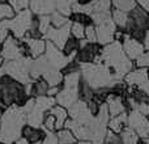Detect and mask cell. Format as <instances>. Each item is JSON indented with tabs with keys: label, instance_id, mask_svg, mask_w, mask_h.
I'll return each mask as SVG.
<instances>
[{
	"label": "cell",
	"instance_id": "6da1fadb",
	"mask_svg": "<svg viewBox=\"0 0 149 144\" xmlns=\"http://www.w3.org/2000/svg\"><path fill=\"white\" fill-rule=\"evenodd\" d=\"M26 124V114L21 106H9L0 117V143L13 144L21 136V130Z\"/></svg>",
	"mask_w": 149,
	"mask_h": 144
},
{
	"label": "cell",
	"instance_id": "7a4b0ae2",
	"mask_svg": "<svg viewBox=\"0 0 149 144\" xmlns=\"http://www.w3.org/2000/svg\"><path fill=\"white\" fill-rule=\"evenodd\" d=\"M101 62L107 66L119 79L132 70V62L123 51L122 43L119 41H113L111 43L102 46Z\"/></svg>",
	"mask_w": 149,
	"mask_h": 144
},
{
	"label": "cell",
	"instance_id": "3957f363",
	"mask_svg": "<svg viewBox=\"0 0 149 144\" xmlns=\"http://www.w3.org/2000/svg\"><path fill=\"white\" fill-rule=\"evenodd\" d=\"M124 31L130 37L143 42L145 34L149 31V13L136 5L127 13V22Z\"/></svg>",
	"mask_w": 149,
	"mask_h": 144
},
{
	"label": "cell",
	"instance_id": "277c9868",
	"mask_svg": "<svg viewBox=\"0 0 149 144\" xmlns=\"http://www.w3.org/2000/svg\"><path fill=\"white\" fill-rule=\"evenodd\" d=\"M34 15L30 12V9H24L15 13V16L10 18H7V25L9 29L10 36H13L16 39H22L29 31L33 21Z\"/></svg>",
	"mask_w": 149,
	"mask_h": 144
},
{
	"label": "cell",
	"instance_id": "5b68a950",
	"mask_svg": "<svg viewBox=\"0 0 149 144\" xmlns=\"http://www.w3.org/2000/svg\"><path fill=\"white\" fill-rule=\"evenodd\" d=\"M45 58L47 59V62L50 63V66L56 70H62L65 64L73 60V58L64 55V52L60 49H58L54 43H51L50 41H46V47H45Z\"/></svg>",
	"mask_w": 149,
	"mask_h": 144
},
{
	"label": "cell",
	"instance_id": "8992f818",
	"mask_svg": "<svg viewBox=\"0 0 149 144\" xmlns=\"http://www.w3.org/2000/svg\"><path fill=\"white\" fill-rule=\"evenodd\" d=\"M71 36V21L68 24H65L62 28H54V26H50L49 30L45 34V38L47 41H50L51 43H54L58 49L63 50L65 42H67L68 37Z\"/></svg>",
	"mask_w": 149,
	"mask_h": 144
},
{
	"label": "cell",
	"instance_id": "52a82bcc",
	"mask_svg": "<svg viewBox=\"0 0 149 144\" xmlns=\"http://www.w3.org/2000/svg\"><path fill=\"white\" fill-rule=\"evenodd\" d=\"M95 29V38H97V43L101 46L111 43L115 41V31H116V25L113 22V20H107L105 22L100 24V25H94Z\"/></svg>",
	"mask_w": 149,
	"mask_h": 144
},
{
	"label": "cell",
	"instance_id": "ba28073f",
	"mask_svg": "<svg viewBox=\"0 0 149 144\" xmlns=\"http://www.w3.org/2000/svg\"><path fill=\"white\" fill-rule=\"evenodd\" d=\"M122 42H123V43H122V47H123L124 54H126L131 60H136L137 58L145 51L143 42L130 37L127 33H126V36H124V38Z\"/></svg>",
	"mask_w": 149,
	"mask_h": 144
},
{
	"label": "cell",
	"instance_id": "9c48e42d",
	"mask_svg": "<svg viewBox=\"0 0 149 144\" xmlns=\"http://www.w3.org/2000/svg\"><path fill=\"white\" fill-rule=\"evenodd\" d=\"M77 100H79V96H77V88L62 87V89L59 90V93L55 96V101H56V103L60 105V106H63V108H65V109H70Z\"/></svg>",
	"mask_w": 149,
	"mask_h": 144
},
{
	"label": "cell",
	"instance_id": "30bf717a",
	"mask_svg": "<svg viewBox=\"0 0 149 144\" xmlns=\"http://www.w3.org/2000/svg\"><path fill=\"white\" fill-rule=\"evenodd\" d=\"M21 41H24L26 49H28L29 57H30L31 59H36V58L45 54V47H46V41H45V39L31 38V37L25 36Z\"/></svg>",
	"mask_w": 149,
	"mask_h": 144
},
{
	"label": "cell",
	"instance_id": "8fae6325",
	"mask_svg": "<svg viewBox=\"0 0 149 144\" xmlns=\"http://www.w3.org/2000/svg\"><path fill=\"white\" fill-rule=\"evenodd\" d=\"M29 8L34 16H50L55 12V0H30Z\"/></svg>",
	"mask_w": 149,
	"mask_h": 144
},
{
	"label": "cell",
	"instance_id": "7c38bea8",
	"mask_svg": "<svg viewBox=\"0 0 149 144\" xmlns=\"http://www.w3.org/2000/svg\"><path fill=\"white\" fill-rule=\"evenodd\" d=\"M124 80H126L127 85L131 87H139L143 82L149 80V70L145 67H139L135 71H130L128 73L124 75Z\"/></svg>",
	"mask_w": 149,
	"mask_h": 144
},
{
	"label": "cell",
	"instance_id": "4fadbf2b",
	"mask_svg": "<svg viewBox=\"0 0 149 144\" xmlns=\"http://www.w3.org/2000/svg\"><path fill=\"white\" fill-rule=\"evenodd\" d=\"M45 135H46V130H42L41 127L30 126V124H24L21 130V136L28 140L29 144L42 143Z\"/></svg>",
	"mask_w": 149,
	"mask_h": 144
},
{
	"label": "cell",
	"instance_id": "5bb4252c",
	"mask_svg": "<svg viewBox=\"0 0 149 144\" xmlns=\"http://www.w3.org/2000/svg\"><path fill=\"white\" fill-rule=\"evenodd\" d=\"M107 105V113L109 117H116L119 114L124 113L126 111V106H124L123 98L122 97H115V96H109V98L106 100Z\"/></svg>",
	"mask_w": 149,
	"mask_h": 144
},
{
	"label": "cell",
	"instance_id": "9a60e30c",
	"mask_svg": "<svg viewBox=\"0 0 149 144\" xmlns=\"http://www.w3.org/2000/svg\"><path fill=\"white\" fill-rule=\"evenodd\" d=\"M49 111L55 117V131L63 129V127H64V122L67 121V118H68V110L67 109L56 103V105L52 106Z\"/></svg>",
	"mask_w": 149,
	"mask_h": 144
},
{
	"label": "cell",
	"instance_id": "2e32d148",
	"mask_svg": "<svg viewBox=\"0 0 149 144\" xmlns=\"http://www.w3.org/2000/svg\"><path fill=\"white\" fill-rule=\"evenodd\" d=\"M42 79L47 82L49 87H56V85H60L63 82V79H64V75L59 70L51 67L49 68L43 75H42Z\"/></svg>",
	"mask_w": 149,
	"mask_h": 144
},
{
	"label": "cell",
	"instance_id": "e0dca14e",
	"mask_svg": "<svg viewBox=\"0 0 149 144\" xmlns=\"http://www.w3.org/2000/svg\"><path fill=\"white\" fill-rule=\"evenodd\" d=\"M107 126L110 129V131L115 132V134H119L120 131H123L127 127V113L119 114L116 117H111V119L107 122Z\"/></svg>",
	"mask_w": 149,
	"mask_h": 144
},
{
	"label": "cell",
	"instance_id": "ac0fdd59",
	"mask_svg": "<svg viewBox=\"0 0 149 144\" xmlns=\"http://www.w3.org/2000/svg\"><path fill=\"white\" fill-rule=\"evenodd\" d=\"M79 0H55V10L60 15L70 17L72 13V5Z\"/></svg>",
	"mask_w": 149,
	"mask_h": 144
},
{
	"label": "cell",
	"instance_id": "d6986e66",
	"mask_svg": "<svg viewBox=\"0 0 149 144\" xmlns=\"http://www.w3.org/2000/svg\"><path fill=\"white\" fill-rule=\"evenodd\" d=\"M58 144H73L76 143V138L68 129H60L56 131Z\"/></svg>",
	"mask_w": 149,
	"mask_h": 144
},
{
	"label": "cell",
	"instance_id": "ffe728a7",
	"mask_svg": "<svg viewBox=\"0 0 149 144\" xmlns=\"http://www.w3.org/2000/svg\"><path fill=\"white\" fill-rule=\"evenodd\" d=\"M111 5L115 7V9H119L122 12L128 13L134 7H136L135 0H111Z\"/></svg>",
	"mask_w": 149,
	"mask_h": 144
},
{
	"label": "cell",
	"instance_id": "44dd1931",
	"mask_svg": "<svg viewBox=\"0 0 149 144\" xmlns=\"http://www.w3.org/2000/svg\"><path fill=\"white\" fill-rule=\"evenodd\" d=\"M111 20L116 26H119V28H122L124 30L127 22V13L122 12L119 9H113L111 10Z\"/></svg>",
	"mask_w": 149,
	"mask_h": 144
},
{
	"label": "cell",
	"instance_id": "7402d4cb",
	"mask_svg": "<svg viewBox=\"0 0 149 144\" xmlns=\"http://www.w3.org/2000/svg\"><path fill=\"white\" fill-rule=\"evenodd\" d=\"M71 20L70 21H73V22H79L84 26H88V25H93V20L89 15L86 13H82V12H73L71 13Z\"/></svg>",
	"mask_w": 149,
	"mask_h": 144
},
{
	"label": "cell",
	"instance_id": "603a6c76",
	"mask_svg": "<svg viewBox=\"0 0 149 144\" xmlns=\"http://www.w3.org/2000/svg\"><path fill=\"white\" fill-rule=\"evenodd\" d=\"M50 21H51V26H54V28H62V26H64L65 24L70 22L68 17L60 15V13L56 12V10L50 15Z\"/></svg>",
	"mask_w": 149,
	"mask_h": 144
},
{
	"label": "cell",
	"instance_id": "cb8c5ba5",
	"mask_svg": "<svg viewBox=\"0 0 149 144\" xmlns=\"http://www.w3.org/2000/svg\"><path fill=\"white\" fill-rule=\"evenodd\" d=\"M71 36L74 37L76 39H84L85 38V26L79 22L71 21Z\"/></svg>",
	"mask_w": 149,
	"mask_h": 144
},
{
	"label": "cell",
	"instance_id": "d4e9b609",
	"mask_svg": "<svg viewBox=\"0 0 149 144\" xmlns=\"http://www.w3.org/2000/svg\"><path fill=\"white\" fill-rule=\"evenodd\" d=\"M38 18V31L41 36H45L49 28L51 26V21H50V16H37Z\"/></svg>",
	"mask_w": 149,
	"mask_h": 144
},
{
	"label": "cell",
	"instance_id": "484cf974",
	"mask_svg": "<svg viewBox=\"0 0 149 144\" xmlns=\"http://www.w3.org/2000/svg\"><path fill=\"white\" fill-rule=\"evenodd\" d=\"M8 4L15 10V13H17L20 10L28 9L29 4H30V0H8Z\"/></svg>",
	"mask_w": 149,
	"mask_h": 144
},
{
	"label": "cell",
	"instance_id": "4316f807",
	"mask_svg": "<svg viewBox=\"0 0 149 144\" xmlns=\"http://www.w3.org/2000/svg\"><path fill=\"white\" fill-rule=\"evenodd\" d=\"M42 126L46 129V131H55V117L52 115L50 111H47V113L45 114Z\"/></svg>",
	"mask_w": 149,
	"mask_h": 144
},
{
	"label": "cell",
	"instance_id": "83f0119b",
	"mask_svg": "<svg viewBox=\"0 0 149 144\" xmlns=\"http://www.w3.org/2000/svg\"><path fill=\"white\" fill-rule=\"evenodd\" d=\"M15 16V10L10 8L8 3H0V21L3 18H10Z\"/></svg>",
	"mask_w": 149,
	"mask_h": 144
},
{
	"label": "cell",
	"instance_id": "f1b7e54d",
	"mask_svg": "<svg viewBox=\"0 0 149 144\" xmlns=\"http://www.w3.org/2000/svg\"><path fill=\"white\" fill-rule=\"evenodd\" d=\"M136 66L137 67H145L149 70V51L143 52L139 58L136 59Z\"/></svg>",
	"mask_w": 149,
	"mask_h": 144
},
{
	"label": "cell",
	"instance_id": "f546056e",
	"mask_svg": "<svg viewBox=\"0 0 149 144\" xmlns=\"http://www.w3.org/2000/svg\"><path fill=\"white\" fill-rule=\"evenodd\" d=\"M85 39H86V41H89V42H97V38H95L94 25L85 26Z\"/></svg>",
	"mask_w": 149,
	"mask_h": 144
},
{
	"label": "cell",
	"instance_id": "4dcf8cb0",
	"mask_svg": "<svg viewBox=\"0 0 149 144\" xmlns=\"http://www.w3.org/2000/svg\"><path fill=\"white\" fill-rule=\"evenodd\" d=\"M135 1L139 7H141L143 9H145L149 13V0H135Z\"/></svg>",
	"mask_w": 149,
	"mask_h": 144
},
{
	"label": "cell",
	"instance_id": "1f68e13d",
	"mask_svg": "<svg viewBox=\"0 0 149 144\" xmlns=\"http://www.w3.org/2000/svg\"><path fill=\"white\" fill-rule=\"evenodd\" d=\"M143 45H144V49L147 50V51H149V31L145 34L144 39H143Z\"/></svg>",
	"mask_w": 149,
	"mask_h": 144
},
{
	"label": "cell",
	"instance_id": "d6a6232c",
	"mask_svg": "<svg viewBox=\"0 0 149 144\" xmlns=\"http://www.w3.org/2000/svg\"><path fill=\"white\" fill-rule=\"evenodd\" d=\"M13 144H29V142H28V140H26V139H24L22 136H20L17 140H16L15 143H13Z\"/></svg>",
	"mask_w": 149,
	"mask_h": 144
},
{
	"label": "cell",
	"instance_id": "836d02e7",
	"mask_svg": "<svg viewBox=\"0 0 149 144\" xmlns=\"http://www.w3.org/2000/svg\"><path fill=\"white\" fill-rule=\"evenodd\" d=\"M90 1H92V0H79L77 3H79L80 5H85V4H88V3H90Z\"/></svg>",
	"mask_w": 149,
	"mask_h": 144
},
{
	"label": "cell",
	"instance_id": "e575fe53",
	"mask_svg": "<svg viewBox=\"0 0 149 144\" xmlns=\"http://www.w3.org/2000/svg\"><path fill=\"white\" fill-rule=\"evenodd\" d=\"M5 75V72H4V70H3V67H0V79H1L3 76Z\"/></svg>",
	"mask_w": 149,
	"mask_h": 144
},
{
	"label": "cell",
	"instance_id": "d590c367",
	"mask_svg": "<svg viewBox=\"0 0 149 144\" xmlns=\"http://www.w3.org/2000/svg\"><path fill=\"white\" fill-rule=\"evenodd\" d=\"M136 144H143V143H141V140H140V138H139V139H137V142H136Z\"/></svg>",
	"mask_w": 149,
	"mask_h": 144
},
{
	"label": "cell",
	"instance_id": "8d00e7d4",
	"mask_svg": "<svg viewBox=\"0 0 149 144\" xmlns=\"http://www.w3.org/2000/svg\"><path fill=\"white\" fill-rule=\"evenodd\" d=\"M1 114H3V110H1V109H0V117H1Z\"/></svg>",
	"mask_w": 149,
	"mask_h": 144
},
{
	"label": "cell",
	"instance_id": "74e56055",
	"mask_svg": "<svg viewBox=\"0 0 149 144\" xmlns=\"http://www.w3.org/2000/svg\"><path fill=\"white\" fill-rule=\"evenodd\" d=\"M36 144H41V143H36Z\"/></svg>",
	"mask_w": 149,
	"mask_h": 144
},
{
	"label": "cell",
	"instance_id": "f35d334b",
	"mask_svg": "<svg viewBox=\"0 0 149 144\" xmlns=\"http://www.w3.org/2000/svg\"><path fill=\"white\" fill-rule=\"evenodd\" d=\"M0 144H4V143H0Z\"/></svg>",
	"mask_w": 149,
	"mask_h": 144
}]
</instances>
